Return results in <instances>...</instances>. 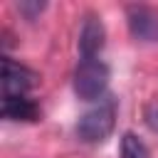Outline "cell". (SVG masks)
Masks as SVG:
<instances>
[{
    "label": "cell",
    "mask_w": 158,
    "mask_h": 158,
    "mask_svg": "<svg viewBox=\"0 0 158 158\" xmlns=\"http://www.w3.org/2000/svg\"><path fill=\"white\" fill-rule=\"evenodd\" d=\"M114 126H116V99L104 96L96 101V106L81 114V118L77 121V136L84 143H101L114 133Z\"/></svg>",
    "instance_id": "obj_1"
},
{
    "label": "cell",
    "mask_w": 158,
    "mask_h": 158,
    "mask_svg": "<svg viewBox=\"0 0 158 158\" xmlns=\"http://www.w3.org/2000/svg\"><path fill=\"white\" fill-rule=\"evenodd\" d=\"M17 10H20L27 20H35V15H40V12L44 10V2H20Z\"/></svg>",
    "instance_id": "obj_8"
},
{
    "label": "cell",
    "mask_w": 158,
    "mask_h": 158,
    "mask_svg": "<svg viewBox=\"0 0 158 158\" xmlns=\"http://www.w3.org/2000/svg\"><path fill=\"white\" fill-rule=\"evenodd\" d=\"M109 86V64L99 57L79 59L74 69V94L81 101H99L106 96Z\"/></svg>",
    "instance_id": "obj_2"
},
{
    "label": "cell",
    "mask_w": 158,
    "mask_h": 158,
    "mask_svg": "<svg viewBox=\"0 0 158 158\" xmlns=\"http://www.w3.org/2000/svg\"><path fill=\"white\" fill-rule=\"evenodd\" d=\"M106 44V30H104V22L94 15H89L81 25V32H79V54L81 59L86 57H99L101 49Z\"/></svg>",
    "instance_id": "obj_5"
},
{
    "label": "cell",
    "mask_w": 158,
    "mask_h": 158,
    "mask_svg": "<svg viewBox=\"0 0 158 158\" xmlns=\"http://www.w3.org/2000/svg\"><path fill=\"white\" fill-rule=\"evenodd\" d=\"M121 158H151V153H148V146L136 133L126 131L121 138Z\"/></svg>",
    "instance_id": "obj_7"
},
{
    "label": "cell",
    "mask_w": 158,
    "mask_h": 158,
    "mask_svg": "<svg viewBox=\"0 0 158 158\" xmlns=\"http://www.w3.org/2000/svg\"><path fill=\"white\" fill-rule=\"evenodd\" d=\"M32 86H35V72L20 62L5 57L2 59V99L27 96V91Z\"/></svg>",
    "instance_id": "obj_3"
},
{
    "label": "cell",
    "mask_w": 158,
    "mask_h": 158,
    "mask_svg": "<svg viewBox=\"0 0 158 158\" xmlns=\"http://www.w3.org/2000/svg\"><path fill=\"white\" fill-rule=\"evenodd\" d=\"M126 22H128V32L133 40L146 42V44H156L158 42V15L148 7H128L126 12Z\"/></svg>",
    "instance_id": "obj_4"
},
{
    "label": "cell",
    "mask_w": 158,
    "mask_h": 158,
    "mask_svg": "<svg viewBox=\"0 0 158 158\" xmlns=\"http://www.w3.org/2000/svg\"><path fill=\"white\" fill-rule=\"evenodd\" d=\"M37 114H40V109L30 96L2 99V116L7 121H35Z\"/></svg>",
    "instance_id": "obj_6"
}]
</instances>
